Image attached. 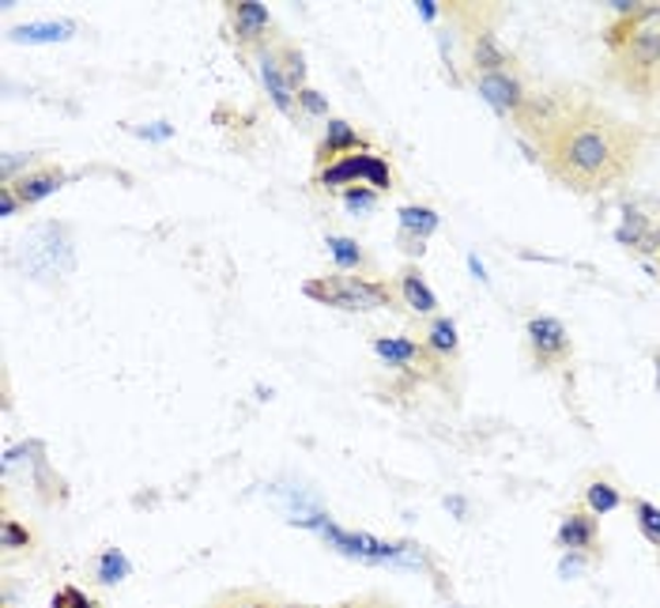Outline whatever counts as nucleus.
Returning <instances> with one entry per match:
<instances>
[{
  "label": "nucleus",
  "mask_w": 660,
  "mask_h": 608,
  "mask_svg": "<svg viewBox=\"0 0 660 608\" xmlns=\"http://www.w3.org/2000/svg\"><path fill=\"white\" fill-rule=\"evenodd\" d=\"M329 254H332V261H337V269H363L366 265V254H363V246L355 243V238H347V235H329Z\"/></svg>",
  "instance_id": "nucleus-23"
},
{
  "label": "nucleus",
  "mask_w": 660,
  "mask_h": 608,
  "mask_svg": "<svg viewBox=\"0 0 660 608\" xmlns=\"http://www.w3.org/2000/svg\"><path fill=\"white\" fill-rule=\"evenodd\" d=\"M280 61H283V72H287L291 87L303 91L306 87V57H303V49H295V46H287V42H283Z\"/></svg>",
  "instance_id": "nucleus-26"
},
{
  "label": "nucleus",
  "mask_w": 660,
  "mask_h": 608,
  "mask_svg": "<svg viewBox=\"0 0 660 608\" xmlns=\"http://www.w3.org/2000/svg\"><path fill=\"white\" fill-rule=\"evenodd\" d=\"M20 265L35 280L64 277V272L76 269L69 227H61V223H38V227H31L20 243Z\"/></svg>",
  "instance_id": "nucleus-4"
},
{
  "label": "nucleus",
  "mask_w": 660,
  "mask_h": 608,
  "mask_svg": "<svg viewBox=\"0 0 660 608\" xmlns=\"http://www.w3.org/2000/svg\"><path fill=\"white\" fill-rule=\"evenodd\" d=\"M249 608H261V605H249Z\"/></svg>",
  "instance_id": "nucleus-37"
},
{
  "label": "nucleus",
  "mask_w": 660,
  "mask_h": 608,
  "mask_svg": "<svg viewBox=\"0 0 660 608\" xmlns=\"http://www.w3.org/2000/svg\"><path fill=\"white\" fill-rule=\"evenodd\" d=\"M129 574H132V563H129V556H125L121 548H106V552L95 560L98 586H117V582H125Z\"/></svg>",
  "instance_id": "nucleus-21"
},
{
  "label": "nucleus",
  "mask_w": 660,
  "mask_h": 608,
  "mask_svg": "<svg viewBox=\"0 0 660 608\" xmlns=\"http://www.w3.org/2000/svg\"><path fill=\"white\" fill-rule=\"evenodd\" d=\"M358 148H363V137L355 132V125H347L344 118H329L317 155H321V160H344V155H355Z\"/></svg>",
  "instance_id": "nucleus-14"
},
{
  "label": "nucleus",
  "mask_w": 660,
  "mask_h": 608,
  "mask_svg": "<svg viewBox=\"0 0 660 608\" xmlns=\"http://www.w3.org/2000/svg\"><path fill=\"white\" fill-rule=\"evenodd\" d=\"M257 72H261V83H264V91L272 95L275 110L287 114V118H295V98H298V91L291 87L287 72H283L280 54H275V49H269V42H264V46H257Z\"/></svg>",
  "instance_id": "nucleus-10"
},
{
  "label": "nucleus",
  "mask_w": 660,
  "mask_h": 608,
  "mask_svg": "<svg viewBox=\"0 0 660 608\" xmlns=\"http://www.w3.org/2000/svg\"><path fill=\"white\" fill-rule=\"evenodd\" d=\"M20 204L23 201L15 197L12 186H0V215H4V220H8V215H15V208H20Z\"/></svg>",
  "instance_id": "nucleus-34"
},
{
  "label": "nucleus",
  "mask_w": 660,
  "mask_h": 608,
  "mask_svg": "<svg viewBox=\"0 0 660 608\" xmlns=\"http://www.w3.org/2000/svg\"><path fill=\"white\" fill-rule=\"evenodd\" d=\"M475 91L480 98L491 106L495 114L503 118H521V110L529 106V87L521 83L514 69H503V72H475Z\"/></svg>",
  "instance_id": "nucleus-7"
},
{
  "label": "nucleus",
  "mask_w": 660,
  "mask_h": 608,
  "mask_svg": "<svg viewBox=\"0 0 660 608\" xmlns=\"http://www.w3.org/2000/svg\"><path fill=\"white\" fill-rule=\"evenodd\" d=\"M303 291L310 299H317V303L340 306V311H381V306H389V299H392L386 284H374V280H363V277L310 280Z\"/></svg>",
  "instance_id": "nucleus-5"
},
{
  "label": "nucleus",
  "mask_w": 660,
  "mask_h": 608,
  "mask_svg": "<svg viewBox=\"0 0 660 608\" xmlns=\"http://www.w3.org/2000/svg\"><path fill=\"white\" fill-rule=\"evenodd\" d=\"M415 8H420L423 20H438V0H420Z\"/></svg>",
  "instance_id": "nucleus-36"
},
{
  "label": "nucleus",
  "mask_w": 660,
  "mask_h": 608,
  "mask_svg": "<svg viewBox=\"0 0 660 608\" xmlns=\"http://www.w3.org/2000/svg\"><path fill=\"white\" fill-rule=\"evenodd\" d=\"M72 35H76V23L72 20H38L12 27V42H27V46H49V42H64Z\"/></svg>",
  "instance_id": "nucleus-16"
},
{
  "label": "nucleus",
  "mask_w": 660,
  "mask_h": 608,
  "mask_svg": "<svg viewBox=\"0 0 660 608\" xmlns=\"http://www.w3.org/2000/svg\"><path fill=\"white\" fill-rule=\"evenodd\" d=\"M137 137H144V140H170L174 137V125H166V121H152V125H137Z\"/></svg>",
  "instance_id": "nucleus-32"
},
{
  "label": "nucleus",
  "mask_w": 660,
  "mask_h": 608,
  "mask_svg": "<svg viewBox=\"0 0 660 608\" xmlns=\"http://www.w3.org/2000/svg\"><path fill=\"white\" fill-rule=\"evenodd\" d=\"M61 186H64L61 171H31V174H23L12 189H15V197H20L23 204H38V201H46V197H54Z\"/></svg>",
  "instance_id": "nucleus-17"
},
{
  "label": "nucleus",
  "mask_w": 660,
  "mask_h": 608,
  "mask_svg": "<svg viewBox=\"0 0 660 608\" xmlns=\"http://www.w3.org/2000/svg\"><path fill=\"white\" fill-rule=\"evenodd\" d=\"M427 348L438 355H457V348H461V337H457V321L446 318V314H438V318L431 321L427 329Z\"/></svg>",
  "instance_id": "nucleus-22"
},
{
  "label": "nucleus",
  "mask_w": 660,
  "mask_h": 608,
  "mask_svg": "<svg viewBox=\"0 0 660 608\" xmlns=\"http://www.w3.org/2000/svg\"><path fill=\"white\" fill-rule=\"evenodd\" d=\"M620 506H623V491L615 484H608V480H592V484L585 488V511L597 514V518L615 514Z\"/></svg>",
  "instance_id": "nucleus-20"
},
{
  "label": "nucleus",
  "mask_w": 660,
  "mask_h": 608,
  "mask_svg": "<svg viewBox=\"0 0 660 608\" xmlns=\"http://www.w3.org/2000/svg\"><path fill=\"white\" fill-rule=\"evenodd\" d=\"M38 160L42 155H35V152H4L0 155V182H4V186H15L23 174H31V166H38Z\"/></svg>",
  "instance_id": "nucleus-25"
},
{
  "label": "nucleus",
  "mask_w": 660,
  "mask_h": 608,
  "mask_svg": "<svg viewBox=\"0 0 660 608\" xmlns=\"http://www.w3.org/2000/svg\"><path fill=\"white\" fill-rule=\"evenodd\" d=\"M555 540L563 552H592L600 540V522L589 511H570L555 529Z\"/></svg>",
  "instance_id": "nucleus-13"
},
{
  "label": "nucleus",
  "mask_w": 660,
  "mask_h": 608,
  "mask_svg": "<svg viewBox=\"0 0 660 608\" xmlns=\"http://www.w3.org/2000/svg\"><path fill=\"white\" fill-rule=\"evenodd\" d=\"M503 69H514L509 61L506 46L498 42L495 31H475L472 35V72H503Z\"/></svg>",
  "instance_id": "nucleus-15"
},
{
  "label": "nucleus",
  "mask_w": 660,
  "mask_h": 608,
  "mask_svg": "<svg viewBox=\"0 0 660 608\" xmlns=\"http://www.w3.org/2000/svg\"><path fill=\"white\" fill-rule=\"evenodd\" d=\"M397 220H400V249H408L412 257L415 254L423 257V249H427L423 243L441 227V215L431 204H404L397 212Z\"/></svg>",
  "instance_id": "nucleus-11"
},
{
  "label": "nucleus",
  "mask_w": 660,
  "mask_h": 608,
  "mask_svg": "<svg viewBox=\"0 0 660 608\" xmlns=\"http://www.w3.org/2000/svg\"><path fill=\"white\" fill-rule=\"evenodd\" d=\"M298 106H303L306 114H314V118H329V103H325L321 91H314V87L298 91Z\"/></svg>",
  "instance_id": "nucleus-31"
},
{
  "label": "nucleus",
  "mask_w": 660,
  "mask_h": 608,
  "mask_svg": "<svg viewBox=\"0 0 660 608\" xmlns=\"http://www.w3.org/2000/svg\"><path fill=\"white\" fill-rule=\"evenodd\" d=\"M231 20H234V38L241 46H264L272 31V12L261 4V0H241V4L231 8Z\"/></svg>",
  "instance_id": "nucleus-12"
},
{
  "label": "nucleus",
  "mask_w": 660,
  "mask_h": 608,
  "mask_svg": "<svg viewBox=\"0 0 660 608\" xmlns=\"http://www.w3.org/2000/svg\"><path fill=\"white\" fill-rule=\"evenodd\" d=\"M615 238L634 249V254H657L660 257V220L653 212H641L638 204L623 208V223L615 227Z\"/></svg>",
  "instance_id": "nucleus-9"
},
{
  "label": "nucleus",
  "mask_w": 660,
  "mask_h": 608,
  "mask_svg": "<svg viewBox=\"0 0 660 608\" xmlns=\"http://www.w3.org/2000/svg\"><path fill=\"white\" fill-rule=\"evenodd\" d=\"M49 608H95V601H91L83 589H76V586H64V589H57V597L49 601Z\"/></svg>",
  "instance_id": "nucleus-30"
},
{
  "label": "nucleus",
  "mask_w": 660,
  "mask_h": 608,
  "mask_svg": "<svg viewBox=\"0 0 660 608\" xmlns=\"http://www.w3.org/2000/svg\"><path fill=\"white\" fill-rule=\"evenodd\" d=\"M525 340H529L532 355H537L540 366H558L570 355V329L563 325V318L555 314H537L525 325Z\"/></svg>",
  "instance_id": "nucleus-8"
},
{
  "label": "nucleus",
  "mask_w": 660,
  "mask_h": 608,
  "mask_svg": "<svg viewBox=\"0 0 660 608\" xmlns=\"http://www.w3.org/2000/svg\"><path fill=\"white\" fill-rule=\"evenodd\" d=\"M537 137V155L555 182L574 194H604L634 174L641 155V132L600 103H555L529 95L517 118Z\"/></svg>",
  "instance_id": "nucleus-1"
},
{
  "label": "nucleus",
  "mask_w": 660,
  "mask_h": 608,
  "mask_svg": "<svg viewBox=\"0 0 660 608\" xmlns=\"http://www.w3.org/2000/svg\"><path fill=\"white\" fill-rule=\"evenodd\" d=\"M468 269L475 272V280H483V284H491V277H487V269H483V261L475 254H468Z\"/></svg>",
  "instance_id": "nucleus-35"
},
{
  "label": "nucleus",
  "mask_w": 660,
  "mask_h": 608,
  "mask_svg": "<svg viewBox=\"0 0 660 608\" xmlns=\"http://www.w3.org/2000/svg\"><path fill=\"white\" fill-rule=\"evenodd\" d=\"M374 355L389 366H412L420 360V344L408 337H378L374 340Z\"/></svg>",
  "instance_id": "nucleus-19"
},
{
  "label": "nucleus",
  "mask_w": 660,
  "mask_h": 608,
  "mask_svg": "<svg viewBox=\"0 0 660 608\" xmlns=\"http://www.w3.org/2000/svg\"><path fill=\"white\" fill-rule=\"evenodd\" d=\"M589 571V552H563L558 556V578L574 582Z\"/></svg>",
  "instance_id": "nucleus-29"
},
{
  "label": "nucleus",
  "mask_w": 660,
  "mask_h": 608,
  "mask_svg": "<svg viewBox=\"0 0 660 608\" xmlns=\"http://www.w3.org/2000/svg\"><path fill=\"white\" fill-rule=\"evenodd\" d=\"M317 182L329 189L366 182V186L381 194V189H392V166L374 152H355V155H344V160H332L321 174H317Z\"/></svg>",
  "instance_id": "nucleus-6"
},
{
  "label": "nucleus",
  "mask_w": 660,
  "mask_h": 608,
  "mask_svg": "<svg viewBox=\"0 0 660 608\" xmlns=\"http://www.w3.org/2000/svg\"><path fill=\"white\" fill-rule=\"evenodd\" d=\"M303 529H317L325 537V545L332 552L347 556V560H363V563H400V568H427V556H423L420 545H389V540H378L370 533H351L340 529L329 514H314L306 522H295Z\"/></svg>",
  "instance_id": "nucleus-3"
},
{
  "label": "nucleus",
  "mask_w": 660,
  "mask_h": 608,
  "mask_svg": "<svg viewBox=\"0 0 660 608\" xmlns=\"http://www.w3.org/2000/svg\"><path fill=\"white\" fill-rule=\"evenodd\" d=\"M634 522H638L641 537L660 552V506L649 503V499H634Z\"/></svg>",
  "instance_id": "nucleus-24"
},
{
  "label": "nucleus",
  "mask_w": 660,
  "mask_h": 608,
  "mask_svg": "<svg viewBox=\"0 0 660 608\" xmlns=\"http://www.w3.org/2000/svg\"><path fill=\"white\" fill-rule=\"evenodd\" d=\"M344 204H347V212H374V204H378V189H370V186H351V189H344Z\"/></svg>",
  "instance_id": "nucleus-28"
},
{
  "label": "nucleus",
  "mask_w": 660,
  "mask_h": 608,
  "mask_svg": "<svg viewBox=\"0 0 660 608\" xmlns=\"http://www.w3.org/2000/svg\"><path fill=\"white\" fill-rule=\"evenodd\" d=\"M0 548H8V552H20V548H31V533L23 529L15 518H4V522H0Z\"/></svg>",
  "instance_id": "nucleus-27"
},
{
  "label": "nucleus",
  "mask_w": 660,
  "mask_h": 608,
  "mask_svg": "<svg viewBox=\"0 0 660 608\" xmlns=\"http://www.w3.org/2000/svg\"><path fill=\"white\" fill-rule=\"evenodd\" d=\"M400 295H404V303L412 306L415 314H434V311H438V295H434L431 284L423 280V272L415 269V265H408V269L400 272Z\"/></svg>",
  "instance_id": "nucleus-18"
},
{
  "label": "nucleus",
  "mask_w": 660,
  "mask_h": 608,
  "mask_svg": "<svg viewBox=\"0 0 660 608\" xmlns=\"http://www.w3.org/2000/svg\"><path fill=\"white\" fill-rule=\"evenodd\" d=\"M612 72L638 95H660V4H638V12L615 20L604 35Z\"/></svg>",
  "instance_id": "nucleus-2"
},
{
  "label": "nucleus",
  "mask_w": 660,
  "mask_h": 608,
  "mask_svg": "<svg viewBox=\"0 0 660 608\" xmlns=\"http://www.w3.org/2000/svg\"><path fill=\"white\" fill-rule=\"evenodd\" d=\"M446 511L453 514L457 522H468V514H472V506H468L464 495H446Z\"/></svg>",
  "instance_id": "nucleus-33"
}]
</instances>
